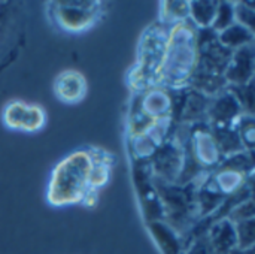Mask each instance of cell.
Listing matches in <instances>:
<instances>
[{
    "mask_svg": "<svg viewBox=\"0 0 255 254\" xmlns=\"http://www.w3.org/2000/svg\"><path fill=\"white\" fill-rule=\"evenodd\" d=\"M46 123L45 109L34 103L13 100L3 109V124L7 129L34 133L43 129Z\"/></svg>",
    "mask_w": 255,
    "mask_h": 254,
    "instance_id": "obj_4",
    "label": "cell"
},
{
    "mask_svg": "<svg viewBox=\"0 0 255 254\" xmlns=\"http://www.w3.org/2000/svg\"><path fill=\"white\" fill-rule=\"evenodd\" d=\"M49 16L57 27L69 33L91 28L102 16L100 1H52Z\"/></svg>",
    "mask_w": 255,
    "mask_h": 254,
    "instance_id": "obj_3",
    "label": "cell"
},
{
    "mask_svg": "<svg viewBox=\"0 0 255 254\" xmlns=\"http://www.w3.org/2000/svg\"><path fill=\"white\" fill-rule=\"evenodd\" d=\"M166 43L155 82L179 85L190 78L197 64L194 31L185 22H178Z\"/></svg>",
    "mask_w": 255,
    "mask_h": 254,
    "instance_id": "obj_2",
    "label": "cell"
},
{
    "mask_svg": "<svg viewBox=\"0 0 255 254\" xmlns=\"http://www.w3.org/2000/svg\"><path fill=\"white\" fill-rule=\"evenodd\" d=\"M87 93L88 82L79 70L66 69L58 73L54 81V94L60 102L66 105H75L82 102Z\"/></svg>",
    "mask_w": 255,
    "mask_h": 254,
    "instance_id": "obj_5",
    "label": "cell"
},
{
    "mask_svg": "<svg viewBox=\"0 0 255 254\" xmlns=\"http://www.w3.org/2000/svg\"><path fill=\"white\" fill-rule=\"evenodd\" d=\"M112 156L105 150H76L64 157L49 178L46 199L52 207L91 205L112 172Z\"/></svg>",
    "mask_w": 255,
    "mask_h": 254,
    "instance_id": "obj_1",
    "label": "cell"
}]
</instances>
